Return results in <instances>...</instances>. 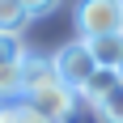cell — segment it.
<instances>
[{
    "mask_svg": "<svg viewBox=\"0 0 123 123\" xmlns=\"http://www.w3.org/2000/svg\"><path fill=\"white\" fill-rule=\"evenodd\" d=\"M21 34H0V98H21Z\"/></svg>",
    "mask_w": 123,
    "mask_h": 123,
    "instance_id": "cell-4",
    "label": "cell"
},
{
    "mask_svg": "<svg viewBox=\"0 0 123 123\" xmlns=\"http://www.w3.org/2000/svg\"><path fill=\"white\" fill-rule=\"evenodd\" d=\"M76 25L85 38L123 34V0H81L76 4Z\"/></svg>",
    "mask_w": 123,
    "mask_h": 123,
    "instance_id": "cell-3",
    "label": "cell"
},
{
    "mask_svg": "<svg viewBox=\"0 0 123 123\" xmlns=\"http://www.w3.org/2000/svg\"><path fill=\"white\" fill-rule=\"evenodd\" d=\"M25 102L34 106V111H43L47 119H55V123H64L68 115L76 111V93L68 85H60V81H51V85H43V89H34V93H25Z\"/></svg>",
    "mask_w": 123,
    "mask_h": 123,
    "instance_id": "cell-5",
    "label": "cell"
},
{
    "mask_svg": "<svg viewBox=\"0 0 123 123\" xmlns=\"http://www.w3.org/2000/svg\"><path fill=\"white\" fill-rule=\"evenodd\" d=\"M21 4H25V13H30V17H38V13H51L60 0H21Z\"/></svg>",
    "mask_w": 123,
    "mask_h": 123,
    "instance_id": "cell-10",
    "label": "cell"
},
{
    "mask_svg": "<svg viewBox=\"0 0 123 123\" xmlns=\"http://www.w3.org/2000/svg\"><path fill=\"white\" fill-rule=\"evenodd\" d=\"M51 81H60V76H55V60L25 55V64H21V98L34 93V89H43V85H51Z\"/></svg>",
    "mask_w": 123,
    "mask_h": 123,
    "instance_id": "cell-6",
    "label": "cell"
},
{
    "mask_svg": "<svg viewBox=\"0 0 123 123\" xmlns=\"http://www.w3.org/2000/svg\"><path fill=\"white\" fill-rule=\"evenodd\" d=\"M85 43L93 51L98 68H111V72L123 68V34H102V38H85Z\"/></svg>",
    "mask_w": 123,
    "mask_h": 123,
    "instance_id": "cell-7",
    "label": "cell"
},
{
    "mask_svg": "<svg viewBox=\"0 0 123 123\" xmlns=\"http://www.w3.org/2000/svg\"><path fill=\"white\" fill-rule=\"evenodd\" d=\"M81 98L93 106V115H98L102 123H123V76L119 72L102 68V72L89 81V89L81 93Z\"/></svg>",
    "mask_w": 123,
    "mask_h": 123,
    "instance_id": "cell-2",
    "label": "cell"
},
{
    "mask_svg": "<svg viewBox=\"0 0 123 123\" xmlns=\"http://www.w3.org/2000/svg\"><path fill=\"white\" fill-rule=\"evenodd\" d=\"M119 76H123V68H119Z\"/></svg>",
    "mask_w": 123,
    "mask_h": 123,
    "instance_id": "cell-11",
    "label": "cell"
},
{
    "mask_svg": "<svg viewBox=\"0 0 123 123\" xmlns=\"http://www.w3.org/2000/svg\"><path fill=\"white\" fill-rule=\"evenodd\" d=\"M25 21H30V13L21 0H0V34H17Z\"/></svg>",
    "mask_w": 123,
    "mask_h": 123,
    "instance_id": "cell-9",
    "label": "cell"
},
{
    "mask_svg": "<svg viewBox=\"0 0 123 123\" xmlns=\"http://www.w3.org/2000/svg\"><path fill=\"white\" fill-rule=\"evenodd\" d=\"M98 72L102 68H98V60H93V51H89L85 38L60 47V55H55V76H60V85H68L72 93H85L89 81H93Z\"/></svg>",
    "mask_w": 123,
    "mask_h": 123,
    "instance_id": "cell-1",
    "label": "cell"
},
{
    "mask_svg": "<svg viewBox=\"0 0 123 123\" xmlns=\"http://www.w3.org/2000/svg\"><path fill=\"white\" fill-rule=\"evenodd\" d=\"M0 123H55V119L34 111L25 98H0Z\"/></svg>",
    "mask_w": 123,
    "mask_h": 123,
    "instance_id": "cell-8",
    "label": "cell"
}]
</instances>
